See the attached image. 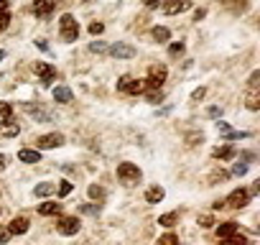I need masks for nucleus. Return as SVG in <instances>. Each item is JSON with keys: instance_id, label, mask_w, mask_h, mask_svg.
I'll return each mask as SVG.
<instances>
[{"instance_id": "nucleus-43", "label": "nucleus", "mask_w": 260, "mask_h": 245, "mask_svg": "<svg viewBox=\"0 0 260 245\" xmlns=\"http://www.w3.org/2000/svg\"><path fill=\"white\" fill-rule=\"evenodd\" d=\"M11 8V0H0V13H8Z\"/></svg>"}, {"instance_id": "nucleus-29", "label": "nucleus", "mask_w": 260, "mask_h": 245, "mask_svg": "<svg viewBox=\"0 0 260 245\" xmlns=\"http://www.w3.org/2000/svg\"><path fill=\"white\" fill-rule=\"evenodd\" d=\"M224 138L227 141H237V138H250V133H245V131H230V133H224Z\"/></svg>"}, {"instance_id": "nucleus-45", "label": "nucleus", "mask_w": 260, "mask_h": 245, "mask_svg": "<svg viewBox=\"0 0 260 245\" xmlns=\"http://www.w3.org/2000/svg\"><path fill=\"white\" fill-rule=\"evenodd\" d=\"M204 16H207V11H204V8H199V11H197V13H194V21H202V18H204Z\"/></svg>"}, {"instance_id": "nucleus-31", "label": "nucleus", "mask_w": 260, "mask_h": 245, "mask_svg": "<svg viewBox=\"0 0 260 245\" xmlns=\"http://www.w3.org/2000/svg\"><path fill=\"white\" fill-rule=\"evenodd\" d=\"M102 31H105V23H100V21H92V23H89V34H92V36H100Z\"/></svg>"}, {"instance_id": "nucleus-9", "label": "nucleus", "mask_w": 260, "mask_h": 245, "mask_svg": "<svg viewBox=\"0 0 260 245\" xmlns=\"http://www.w3.org/2000/svg\"><path fill=\"white\" fill-rule=\"evenodd\" d=\"M189 8H191V0H169V3H164L166 16H176V13H184Z\"/></svg>"}, {"instance_id": "nucleus-14", "label": "nucleus", "mask_w": 260, "mask_h": 245, "mask_svg": "<svg viewBox=\"0 0 260 245\" xmlns=\"http://www.w3.org/2000/svg\"><path fill=\"white\" fill-rule=\"evenodd\" d=\"M54 0H34V13L36 16H49L54 11Z\"/></svg>"}, {"instance_id": "nucleus-40", "label": "nucleus", "mask_w": 260, "mask_h": 245, "mask_svg": "<svg viewBox=\"0 0 260 245\" xmlns=\"http://www.w3.org/2000/svg\"><path fill=\"white\" fill-rule=\"evenodd\" d=\"M232 174H235V176H242V174H247V166H245V164H235V166H232Z\"/></svg>"}, {"instance_id": "nucleus-28", "label": "nucleus", "mask_w": 260, "mask_h": 245, "mask_svg": "<svg viewBox=\"0 0 260 245\" xmlns=\"http://www.w3.org/2000/svg\"><path fill=\"white\" fill-rule=\"evenodd\" d=\"M146 100H148L151 105H156V102H161V100H164V92H161V89H151V92L146 95Z\"/></svg>"}, {"instance_id": "nucleus-22", "label": "nucleus", "mask_w": 260, "mask_h": 245, "mask_svg": "<svg viewBox=\"0 0 260 245\" xmlns=\"http://www.w3.org/2000/svg\"><path fill=\"white\" fill-rule=\"evenodd\" d=\"M54 192H56V184H51V181H44V184H39V187L34 189L36 197H49V194H54Z\"/></svg>"}, {"instance_id": "nucleus-17", "label": "nucleus", "mask_w": 260, "mask_h": 245, "mask_svg": "<svg viewBox=\"0 0 260 245\" xmlns=\"http://www.w3.org/2000/svg\"><path fill=\"white\" fill-rule=\"evenodd\" d=\"M21 133V128H18V122L13 120V122H3L0 126V136H6V138H16Z\"/></svg>"}, {"instance_id": "nucleus-20", "label": "nucleus", "mask_w": 260, "mask_h": 245, "mask_svg": "<svg viewBox=\"0 0 260 245\" xmlns=\"http://www.w3.org/2000/svg\"><path fill=\"white\" fill-rule=\"evenodd\" d=\"M39 212L46 215V217H51V215H59V212H61V204H56V202H44V204H39Z\"/></svg>"}, {"instance_id": "nucleus-36", "label": "nucleus", "mask_w": 260, "mask_h": 245, "mask_svg": "<svg viewBox=\"0 0 260 245\" xmlns=\"http://www.w3.org/2000/svg\"><path fill=\"white\" fill-rule=\"evenodd\" d=\"M11 26V13H0V31H6Z\"/></svg>"}, {"instance_id": "nucleus-44", "label": "nucleus", "mask_w": 260, "mask_h": 245, "mask_svg": "<svg viewBox=\"0 0 260 245\" xmlns=\"http://www.w3.org/2000/svg\"><path fill=\"white\" fill-rule=\"evenodd\" d=\"M143 3H146V8H158L161 0H143Z\"/></svg>"}, {"instance_id": "nucleus-2", "label": "nucleus", "mask_w": 260, "mask_h": 245, "mask_svg": "<svg viewBox=\"0 0 260 245\" xmlns=\"http://www.w3.org/2000/svg\"><path fill=\"white\" fill-rule=\"evenodd\" d=\"M117 92L141 95V92H146V82H143V79H136V77H130V74H122V77L117 79Z\"/></svg>"}, {"instance_id": "nucleus-19", "label": "nucleus", "mask_w": 260, "mask_h": 245, "mask_svg": "<svg viewBox=\"0 0 260 245\" xmlns=\"http://www.w3.org/2000/svg\"><path fill=\"white\" fill-rule=\"evenodd\" d=\"M23 110H26V112H28L31 117H39V120H44V122H49V120H51V117H49V112H44V110L34 107L31 102H26V105H23Z\"/></svg>"}, {"instance_id": "nucleus-13", "label": "nucleus", "mask_w": 260, "mask_h": 245, "mask_svg": "<svg viewBox=\"0 0 260 245\" xmlns=\"http://www.w3.org/2000/svg\"><path fill=\"white\" fill-rule=\"evenodd\" d=\"M232 235H237V222H222V225H217V237L219 240H224V237H232Z\"/></svg>"}, {"instance_id": "nucleus-27", "label": "nucleus", "mask_w": 260, "mask_h": 245, "mask_svg": "<svg viewBox=\"0 0 260 245\" xmlns=\"http://www.w3.org/2000/svg\"><path fill=\"white\" fill-rule=\"evenodd\" d=\"M156 245H179V237L174 235V232H166V235H161L158 237V242Z\"/></svg>"}, {"instance_id": "nucleus-46", "label": "nucleus", "mask_w": 260, "mask_h": 245, "mask_svg": "<svg viewBox=\"0 0 260 245\" xmlns=\"http://www.w3.org/2000/svg\"><path fill=\"white\" fill-rule=\"evenodd\" d=\"M36 46H39L41 51H49V46H46V41H36Z\"/></svg>"}, {"instance_id": "nucleus-37", "label": "nucleus", "mask_w": 260, "mask_h": 245, "mask_svg": "<svg viewBox=\"0 0 260 245\" xmlns=\"http://www.w3.org/2000/svg\"><path fill=\"white\" fill-rule=\"evenodd\" d=\"M89 51L102 54V51H107V49H105V44H102V41H92V44H89Z\"/></svg>"}, {"instance_id": "nucleus-49", "label": "nucleus", "mask_w": 260, "mask_h": 245, "mask_svg": "<svg viewBox=\"0 0 260 245\" xmlns=\"http://www.w3.org/2000/svg\"><path fill=\"white\" fill-rule=\"evenodd\" d=\"M222 3H230V0H222Z\"/></svg>"}, {"instance_id": "nucleus-30", "label": "nucleus", "mask_w": 260, "mask_h": 245, "mask_svg": "<svg viewBox=\"0 0 260 245\" xmlns=\"http://www.w3.org/2000/svg\"><path fill=\"white\" fill-rule=\"evenodd\" d=\"M89 197H92V199H105V189L97 187V184H92V187H89Z\"/></svg>"}, {"instance_id": "nucleus-16", "label": "nucleus", "mask_w": 260, "mask_h": 245, "mask_svg": "<svg viewBox=\"0 0 260 245\" xmlns=\"http://www.w3.org/2000/svg\"><path fill=\"white\" fill-rule=\"evenodd\" d=\"M164 197H166L164 187H151V189L146 192V202H151V204H158V202H161Z\"/></svg>"}, {"instance_id": "nucleus-15", "label": "nucleus", "mask_w": 260, "mask_h": 245, "mask_svg": "<svg viewBox=\"0 0 260 245\" xmlns=\"http://www.w3.org/2000/svg\"><path fill=\"white\" fill-rule=\"evenodd\" d=\"M212 156H214V159H222V161H230V159L237 156V151H235L232 146H219V148L212 151Z\"/></svg>"}, {"instance_id": "nucleus-11", "label": "nucleus", "mask_w": 260, "mask_h": 245, "mask_svg": "<svg viewBox=\"0 0 260 245\" xmlns=\"http://www.w3.org/2000/svg\"><path fill=\"white\" fill-rule=\"evenodd\" d=\"M28 227H31V222H28L26 217H13L11 225H8L11 235H23V232H28Z\"/></svg>"}, {"instance_id": "nucleus-12", "label": "nucleus", "mask_w": 260, "mask_h": 245, "mask_svg": "<svg viewBox=\"0 0 260 245\" xmlns=\"http://www.w3.org/2000/svg\"><path fill=\"white\" fill-rule=\"evenodd\" d=\"M18 161H23V164H39V161H41V151H36V148H23V151H18Z\"/></svg>"}, {"instance_id": "nucleus-1", "label": "nucleus", "mask_w": 260, "mask_h": 245, "mask_svg": "<svg viewBox=\"0 0 260 245\" xmlns=\"http://www.w3.org/2000/svg\"><path fill=\"white\" fill-rule=\"evenodd\" d=\"M59 31H61V39H64L67 44L77 41V39H79V23H77V18H74L72 13H64V16L59 18Z\"/></svg>"}, {"instance_id": "nucleus-34", "label": "nucleus", "mask_w": 260, "mask_h": 245, "mask_svg": "<svg viewBox=\"0 0 260 245\" xmlns=\"http://www.w3.org/2000/svg\"><path fill=\"white\" fill-rule=\"evenodd\" d=\"M199 225L202 227H214V217L212 215H199Z\"/></svg>"}, {"instance_id": "nucleus-48", "label": "nucleus", "mask_w": 260, "mask_h": 245, "mask_svg": "<svg viewBox=\"0 0 260 245\" xmlns=\"http://www.w3.org/2000/svg\"><path fill=\"white\" fill-rule=\"evenodd\" d=\"M54 3H61V0H54Z\"/></svg>"}, {"instance_id": "nucleus-25", "label": "nucleus", "mask_w": 260, "mask_h": 245, "mask_svg": "<svg viewBox=\"0 0 260 245\" xmlns=\"http://www.w3.org/2000/svg\"><path fill=\"white\" fill-rule=\"evenodd\" d=\"M176 222H179V212H169V215L158 217V225H164V227H174Z\"/></svg>"}, {"instance_id": "nucleus-7", "label": "nucleus", "mask_w": 260, "mask_h": 245, "mask_svg": "<svg viewBox=\"0 0 260 245\" xmlns=\"http://www.w3.org/2000/svg\"><path fill=\"white\" fill-rule=\"evenodd\" d=\"M59 146H64V136H61V133H49V136H41V138H36V151L59 148Z\"/></svg>"}, {"instance_id": "nucleus-50", "label": "nucleus", "mask_w": 260, "mask_h": 245, "mask_svg": "<svg viewBox=\"0 0 260 245\" xmlns=\"http://www.w3.org/2000/svg\"><path fill=\"white\" fill-rule=\"evenodd\" d=\"M87 3H89V0H87Z\"/></svg>"}, {"instance_id": "nucleus-32", "label": "nucleus", "mask_w": 260, "mask_h": 245, "mask_svg": "<svg viewBox=\"0 0 260 245\" xmlns=\"http://www.w3.org/2000/svg\"><path fill=\"white\" fill-rule=\"evenodd\" d=\"M184 49H186V46L179 41V44H171V46H169V54H171V56H181V54H184Z\"/></svg>"}, {"instance_id": "nucleus-47", "label": "nucleus", "mask_w": 260, "mask_h": 245, "mask_svg": "<svg viewBox=\"0 0 260 245\" xmlns=\"http://www.w3.org/2000/svg\"><path fill=\"white\" fill-rule=\"evenodd\" d=\"M6 164H8V159H6L3 154H0V169H6Z\"/></svg>"}, {"instance_id": "nucleus-6", "label": "nucleus", "mask_w": 260, "mask_h": 245, "mask_svg": "<svg viewBox=\"0 0 260 245\" xmlns=\"http://www.w3.org/2000/svg\"><path fill=\"white\" fill-rule=\"evenodd\" d=\"M247 202H250V192H247V189H235V192L224 199V207L242 209V207H247Z\"/></svg>"}, {"instance_id": "nucleus-21", "label": "nucleus", "mask_w": 260, "mask_h": 245, "mask_svg": "<svg viewBox=\"0 0 260 245\" xmlns=\"http://www.w3.org/2000/svg\"><path fill=\"white\" fill-rule=\"evenodd\" d=\"M245 105H247V110H257L260 107V92L257 89H250L247 97H245Z\"/></svg>"}, {"instance_id": "nucleus-5", "label": "nucleus", "mask_w": 260, "mask_h": 245, "mask_svg": "<svg viewBox=\"0 0 260 245\" xmlns=\"http://www.w3.org/2000/svg\"><path fill=\"white\" fill-rule=\"evenodd\" d=\"M34 72L41 77V84H44V87H51L54 79H56V67H51V64H46V62H36V64H34Z\"/></svg>"}, {"instance_id": "nucleus-8", "label": "nucleus", "mask_w": 260, "mask_h": 245, "mask_svg": "<svg viewBox=\"0 0 260 245\" xmlns=\"http://www.w3.org/2000/svg\"><path fill=\"white\" fill-rule=\"evenodd\" d=\"M79 227H82V222H79L77 217H61V220L56 222V230H59L61 235H77Z\"/></svg>"}, {"instance_id": "nucleus-41", "label": "nucleus", "mask_w": 260, "mask_h": 245, "mask_svg": "<svg viewBox=\"0 0 260 245\" xmlns=\"http://www.w3.org/2000/svg\"><path fill=\"white\" fill-rule=\"evenodd\" d=\"M207 115H209V117H222V107H209Z\"/></svg>"}, {"instance_id": "nucleus-10", "label": "nucleus", "mask_w": 260, "mask_h": 245, "mask_svg": "<svg viewBox=\"0 0 260 245\" xmlns=\"http://www.w3.org/2000/svg\"><path fill=\"white\" fill-rule=\"evenodd\" d=\"M110 54H112L115 59H133V56H136V49L127 46V44H115V46L110 49Z\"/></svg>"}, {"instance_id": "nucleus-35", "label": "nucleus", "mask_w": 260, "mask_h": 245, "mask_svg": "<svg viewBox=\"0 0 260 245\" xmlns=\"http://www.w3.org/2000/svg\"><path fill=\"white\" fill-rule=\"evenodd\" d=\"M11 237H13V235H11V230H8V227H0V245H6Z\"/></svg>"}, {"instance_id": "nucleus-33", "label": "nucleus", "mask_w": 260, "mask_h": 245, "mask_svg": "<svg viewBox=\"0 0 260 245\" xmlns=\"http://www.w3.org/2000/svg\"><path fill=\"white\" fill-rule=\"evenodd\" d=\"M67 194H72V181H59V197H67Z\"/></svg>"}, {"instance_id": "nucleus-4", "label": "nucleus", "mask_w": 260, "mask_h": 245, "mask_svg": "<svg viewBox=\"0 0 260 245\" xmlns=\"http://www.w3.org/2000/svg\"><path fill=\"white\" fill-rule=\"evenodd\" d=\"M166 77H169V69H166L164 64H153V67L148 69L146 87H151V89H161V84L166 82Z\"/></svg>"}, {"instance_id": "nucleus-23", "label": "nucleus", "mask_w": 260, "mask_h": 245, "mask_svg": "<svg viewBox=\"0 0 260 245\" xmlns=\"http://www.w3.org/2000/svg\"><path fill=\"white\" fill-rule=\"evenodd\" d=\"M219 245H252V242H250L245 235H240V232H237V235H232V237H224V240H219Z\"/></svg>"}, {"instance_id": "nucleus-24", "label": "nucleus", "mask_w": 260, "mask_h": 245, "mask_svg": "<svg viewBox=\"0 0 260 245\" xmlns=\"http://www.w3.org/2000/svg\"><path fill=\"white\" fill-rule=\"evenodd\" d=\"M151 36H153L156 41H169V39H171V31H169L166 26H156V28L151 31Z\"/></svg>"}, {"instance_id": "nucleus-18", "label": "nucleus", "mask_w": 260, "mask_h": 245, "mask_svg": "<svg viewBox=\"0 0 260 245\" xmlns=\"http://www.w3.org/2000/svg\"><path fill=\"white\" fill-rule=\"evenodd\" d=\"M72 97H74V95H72V89H69V87H56V89H54V100H56V102H61V105L72 102Z\"/></svg>"}, {"instance_id": "nucleus-3", "label": "nucleus", "mask_w": 260, "mask_h": 245, "mask_svg": "<svg viewBox=\"0 0 260 245\" xmlns=\"http://www.w3.org/2000/svg\"><path fill=\"white\" fill-rule=\"evenodd\" d=\"M117 179L122 184H127V187H133V184L141 181V169L136 164H120L117 166Z\"/></svg>"}, {"instance_id": "nucleus-38", "label": "nucleus", "mask_w": 260, "mask_h": 245, "mask_svg": "<svg viewBox=\"0 0 260 245\" xmlns=\"http://www.w3.org/2000/svg\"><path fill=\"white\" fill-rule=\"evenodd\" d=\"M257 79H260V72H252L250 79H247V87H250V89H257Z\"/></svg>"}, {"instance_id": "nucleus-39", "label": "nucleus", "mask_w": 260, "mask_h": 245, "mask_svg": "<svg viewBox=\"0 0 260 245\" xmlns=\"http://www.w3.org/2000/svg\"><path fill=\"white\" fill-rule=\"evenodd\" d=\"M204 95H207V89H204V87L194 89V92H191V102H199V100H204Z\"/></svg>"}, {"instance_id": "nucleus-26", "label": "nucleus", "mask_w": 260, "mask_h": 245, "mask_svg": "<svg viewBox=\"0 0 260 245\" xmlns=\"http://www.w3.org/2000/svg\"><path fill=\"white\" fill-rule=\"evenodd\" d=\"M0 117H3V122H13V107H11V102H0Z\"/></svg>"}, {"instance_id": "nucleus-42", "label": "nucleus", "mask_w": 260, "mask_h": 245, "mask_svg": "<svg viewBox=\"0 0 260 245\" xmlns=\"http://www.w3.org/2000/svg\"><path fill=\"white\" fill-rule=\"evenodd\" d=\"M222 179H227V171H217V174H212V181H222Z\"/></svg>"}]
</instances>
